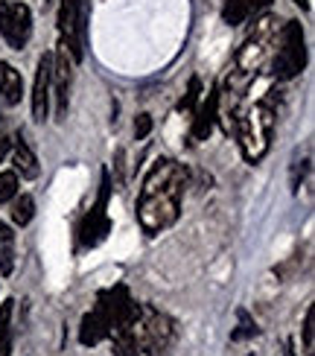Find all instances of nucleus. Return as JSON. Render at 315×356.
Instances as JSON below:
<instances>
[{
	"mask_svg": "<svg viewBox=\"0 0 315 356\" xmlns=\"http://www.w3.org/2000/svg\"><path fill=\"white\" fill-rule=\"evenodd\" d=\"M187 184V172L175 161H158V164L146 172L140 199H138V219L146 234H158L170 228L178 219V207H181Z\"/></svg>",
	"mask_w": 315,
	"mask_h": 356,
	"instance_id": "nucleus-1",
	"label": "nucleus"
},
{
	"mask_svg": "<svg viewBox=\"0 0 315 356\" xmlns=\"http://www.w3.org/2000/svg\"><path fill=\"white\" fill-rule=\"evenodd\" d=\"M272 129H275V114L266 102H254V106L236 111V117H234L236 140L243 146V155L248 161H260L268 152Z\"/></svg>",
	"mask_w": 315,
	"mask_h": 356,
	"instance_id": "nucleus-2",
	"label": "nucleus"
},
{
	"mask_svg": "<svg viewBox=\"0 0 315 356\" xmlns=\"http://www.w3.org/2000/svg\"><path fill=\"white\" fill-rule=\"evenodd\" d=\"M131 333H134V339H138L140 353L161 356L175 339V321L170 316L158 313L155 307H140L138 318H134V324H131Z\"/></svg>",
	"mask_w": 315,
	"mask_h": 356,
	"instance_id": "nucleus-3",
	"label": "nucleus"
},
{
	"mask_svg": "<svg viewBox=\"0 0 315 356\" xmlns=\"http://www.w3.org/2000/svg\"><path fill=\"white\" fill-rule=\"evenodd\" d=\"M307 67V44H304V29L298 21H286L280 33V50L275 56V76L277 79H295L298 73Z\"/></svg>",
	"mask_w": 315,
	"mask_h": 356,
	"instance_id": "nucleus-4",
	"label": "nucleus"
},
{
	"mask_svg": "<svg viewBox=\"0 0 315 356\" xmlns=\"http://www.w3.org/2000/svg\"><path fill=\"white\" fill-rule=\"evenodd\" d=\"M85 21H88L85 0H62L58 29H62V44L73 62H82V56H85Z\"/></svg>",
	"mask_w": 315,
	"mask_h": 356,
	"instance_id": "nucleus-5",
	"label": "nucleus"
},
{
	"mask_svg": "<svg viewBox=\"0 0 315 356\" xmlns=\"http://www.w3.org/2000/svg\"><path fill=\"white\" fill-rule=\"evenodd\" d=\"M108 196H111V172L102 170L97 204L88 211V216L82 219V225H79V243L85 248L99 245L105 236H108V231H111V219H108V213H105V207H108Z\"/></svg>",
	"mask_w": 315,
	"mask_h": 356,
	"instance_id": "nucleus-6",
	"label": "nucleus"
},
{
	"mask_svg": "<svg viewBox=\"0 0 315 356\" xmlns=\"http://www.w3.org/2000/svg\"><path fill=\"white\" fill-rule=\"evenodd\" d=\"M0 35L6 38L12 50H24L29 35H33V15L18 0H3L0 3Z\"/></svg>",
	"mask_w": 315,
	"mask_h": 356,
	"instance_id": "nucleus-7",
	"label": "nucleus"
},
{
	"mask_svg": "<svg viewBox=\"0 0 315 356\" xmlns=\"http://www.w3.org/2000/svg\"><path fill=\"white\" fill-rule=\"evenodd\" d=\"M50 91H53V56L44 53L38 62V70H35V85H33V117L38 123L47 120Z\"/></svg>",
	"mask_w": 315,
	"mask_h": 356,
	"instance_id": "nucleus-8",
	"label": "nucleus"
},
{
	"mask_svg": "<svg viewBox=\"0 0 315 356\" xmlns=\"http://www.w3.org/2000/svg\"><path fill=\"white\" fill-rule=\"evenodd\" d=\"M70 79H73V67L65 44L56 50L53 56V91H56V114L67 117V99H70Z\"/></svg>",
	"mask_w": 315,
	"mask_h": 356,
	"instance_id": "nucleus-9",
	"label": "nucleus"
},
{
	"mask_svg": "<svg viewBox=\"0 0 315 356\" xmlns=\"http://www.w3.org/2000/svg\"><path fill=\"white\" fill-rule=\"evenodd\" d=\"M105 336H111V321H108V313H105V307L99 301L97 295V307L91 309V313L82 316V324H79V342L85 348H94L99 345Z\"/></svg>",
	"mask_w": 315,
	"mask_h": 356,
	"instance_id": "nucleus-10",
	"label": "nucleus"
},
{
	"mask_svg": "<svg viewBox=\"0 0 315 356\" xmlns=\"http://www.w3.org/2000/svg\"><path fill=\"white\" fill-rule=\"evenodd\" d=\"M216 111H219V88H210L207 99L199 106L196 111V120H193V140H207L210 131H213V123H216Z\"/></svg>",
	"mask_w": 315,
	"mask_h": 356,
	"instance_id": "nucleus-11",
	"label": "nucleus"
},
{
	"mask_svg": "<svg viewBox=\"0 0 315 356\" xmlns=\"http://www.w3.org/2000/svg\"><path fill=\"white\" fill-rule=\"evenodd\" d=\"M24 94V79L9 62H0V97L6 106H18Z\"/></svg>",
	"mask_w": 315,
	"mask_h": 356,
	"instance_id": "nucleus-12",
	"label": "nucleus"
},
{
	"mask_svg": "<svg viewBox=\"0 0 315 356\" xmlns=\"http://www.w3.org/2000/svg\"><path fill=\"white\" fill-rule=\"evenodd\" d=\"M12 164L24 178H38V158L35 152L29 149V143L24 138L15 140V149H12Z\"/></svg>",
	"mask_w": 315,
	"mask_h": 356,
	"instance_id": "nucleus-13",
	"label": "nucleus"
},
{
	"mask_svg": "<svg viewBox=\"0 0 315 356\" xmlns=\"http://www.w3.org/2000/svg\"><path fill=\"white\" fill-rule=\"evenodd\" d=\"M15 234L9 231V225L0 222V275H12L15 269Z\"/></svg>",
	"mask_w": 315,
	"mask_h": 356,
	"instance_id": "nucleus-14",
	"label": "nucleus"
},
{
	"mask_svg": "<svg viewBox=\"0 0 315 356\" xmlns=\"http://www.w3.org/2000/svg\"><path fill=\"white\" fill-rule=\"evenodd\" d=\"M251 12H254V0H228L222 9V18H225V24L236 26V24H243Z\"/></svg>",
	"mask_w": 315,
	"mask_h": 356,
	"instance_id": "nucleus-15",
	"label": "nucleus"
},
{
	"mask_svg": "<svg viewBox=\"0 0 315 356\" xmlns=\"http://www.w3.org/2000/svg\"><path fill=\"white\" fill-rule=\"evenodd\" d=\"M33 216H35V202H33V196H21V199H15V204H12V222L15 225H29L33 222Z\"/></svg>",
	"mask_w": 315,
	"mask_h": 356,
	"instance_id": "nucleus-16",
	"label": "nucleus"
},
{
	"mask_svg": "<svg viewBox=\"0 0 315 356\" xmlns=\"http://www.w3.org/2000/svg\"><path fill=\"white\" fill-rule=\"evenodd\" d=\"M251 336H260V327L254 324V318L245 313V309H239V327L231 333L234 342H243V339H251Z\"/></svg>",
	"mask_w": 315,
	"mask_h": 356,
	"instance_id": "nucleus-17",
	"label": "nucleus"
},
{
	"mask_svg": "<svg viewBox=\"0 0 315 356\" xmlns=\"http://www.w3.org/2000/svg\"><path fill=\"white\" fill-rule=\"evenodd\" d=\"M18 196V172H0V204Z\"/></svg>",
	"mask_w": 315,
	"mask_h": 356,
	"instance_id": "nucleus-18",
	"label": "nucleus"
},
{
	"mask_svg": "<svg viewBox=\"0 0 315 356\" xmlns=\"http://www.w3.org/2000/svg\"><path fill=\"white\" fill-rule=\"evenodd\" d=\"M199 94H202V79H199V76H193L190 85H187V94L181 97V102H178V111H193V108H196Z\"/></svg>",
	"mask_w": 315,
	"mask_h": 356,
	"instance_id": "nucleus-19",
	"label": "nucleus"
},
{
	"mask_svg": "<svg viewBox=\"0 0 315 356\" xmlns=\"http://www.w3.org/2000/svg\"><path fill=\"white\" fill-rule=\"evenodd\" d=\"M304 350L309 356L315 353V307H307V316H304Z\"/></svg>",
	"mask_w": 315,
	"mask_h": 356,
	"instance_id": "nucleus-20",
	"label": "nucleus"
},
{
	"mask_svg": "<svg viewBox=\"0 0 315 356\" xmlns=\"http://www.w3.org/2000/svg\"><path fill=\"white\" fill-rule=\"evenodd\" d=\"M12 307H15V301L0 304V345L12 339V327H9V324H12Z\"/></svg>",
	"mask_w": 315,
	"mask_h": 356,
	"instance_id": "nucleus-21",
	"label": "nucleus"
},
{
	"mask_svg": "<svg viewBox=\"0 0 315 356\" xmlns=\"http://www.w3.org/2000/svg\"><path fill=\"white\" fill-rule=\"evenodd\" d=\"M149 131H152V117H149V114H138V120H134V138L146 140Z\"/></svg>",
	"mask_w": 315,
	"mask_h": 356,
	"instance_id": "nucleus-22",
	"label": "nucleus"
},
{
	"mask_svg": "<svg viewBox=\"0 0 315 356\" xmlns=\"http://www.w3.org/2000/svg\"><path fill=\"white\" fill-rule=\"evenodd\" d=\"M9 146H12V140H9V135H6V129L0 126V161L6 158V152H9Z\"/></svg>",
	"mask_w": 315,
	"mask_h": 356,
	"instance_id": "nucleus-23",
	"label": "nucleus"
},
{
	"mask_svg": "<svg viewBox=\"0 0 315 356\" xmlns=\"http://www.w3.org/2000/svg\"><path fill=\"white\" fill-rule=\"evenodd\" d=\"M286 356H295V350H292V342H286Z\"/></svg>",
	"mask_w": 315,
	"mask_h": 356,
	"instance_id": "nucleus-24",
	"label": "nucleus"
},
{
	"mask_svg": "<svg viewBox=\"0 0 315 356\" xmlns=\"http://www.w3.org/2000/svg\"><path fill=\"white\" fill-rule=\"evenodd\" d=\"M295 3H298V6H304V9L309 6V3H307V0H295Z\"/></svg>",
	"mask_w": 315,
	"mask_h": 356,
	"instance_id": "nucleus-25",
	"label": "nucleus"
}]
</instances>
